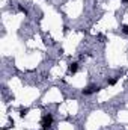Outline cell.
Masks as SVG:
<instances>
[{
  "label": "cell",
  "mask_w": 128,
  "mask_h": 130,
  "mask_svg": "<svg viewBox=\"0 0 128 130\" xmlns=\"http://www.w3.org/2000/svg\"><path fill=\"white\" fill-rule=\"evenodd\" d=\"M101 91V86L100 85H89V86H86L81 92H83V95H92V94H97V92H100Z\"/></svg>",
  "instance_id": "7a4b0ae2"
},
{
  "label": "cell",
  "mask_w": 128,
  "mask_h": 130,
  "mask_svg": "<svg viewBox=\"0 0 128 130\" xmlns=\"http://www.w3.org/2000/svg\"><path fill=\"white\" fill-rule=\"evenodd\" d=\"M78 71V64L77 62H71L69 65H68V73L69 74H75Z\"/></svg>",
  "instance_id": "3957f363"
},
{
  "label": "cell",
  "mask_w": 128,
  "mask_h": 130,
  "mask_svg": "<svg viewBox=\"0 0 128 130\" xmlns=\"http://www.w3.org/2000/svg\"><path fill=\"white\" fill-rule=\"evenodd\" d=\"M27 112H29L27 108H20V117H21V118H24V117L27 115Z\"/></svg>",
  "instance_id": "5b68a950"
},
{
  "label": "cell",
  "mask_w": 128,
  "mask_h": 130,
  "mask_svg": "<svg viewBox=\"0 0 128 130\" xmlns=\"http://www.w3.org/2000/svg\"><path fill=\"white\" fill-rule=\"evenodd\" d=\"M122 32H124L125 35H128V24H124V26H122Z\"/></svg>",
  "instance_id": "52a82bcc"
},
{
  "label": "cell",
  "mask_w": 128,
  "mask_h": 130,
  "mask_svg": "<svg viewBox=\"0 0 128 130\" xmlns=\"http://www.w3.org/2000/svg\"><path fill=\"white\" fill-rule=\"evenodd\" d=\"M122 2H124V3H127V5H128V0H122Z\"/></svg>",
  "instance_id": "ba28073f"
},
{
  "label": "cell",
  "mask_w": 128,
  "mask_h": 130,
  "mask_svg": "<svg viewBox=\"0 0 128 130\" xmlns=\"http://www.w3.org/2000/svg\"><path fill=\"white\" fill-rule=\"evenodd\" d=\"M53 121H54L53 115H51V114H45V115L42 117V120H41V126H42V130H50V127L53 126Z\"/></svg>",
  "instance_id": "6da1fadb"
},
{
  "label": "cell",
  "mask_w": 128,
  "mask_h": 130,
  "mask_svg": "<svg viewBox=\"0 0 128 130\" xmlns=\"http://www.w3.org/2000/svg\"><path fill=\"white\" fill-rule=\"evenodd\" d=\"M116 82H118V77H110V79H107V85H109V86L116 85Z\"/></svg>",
  "instance_id": "277c9868"
},
{
  "label": "cell",
  "mask_w": 128,
  "mask_h": 130,
  "mask_svg": "<svg viewBox=\"0 0 128 130\" xmlns=\"http://www.w3.org/2000/svg\"><path fill=\"white\" fill-rule=\"evenodd\" d=\"M18 11H20V12H23V14H24L26 17L29 15V11H27V9H26V8L23 6V5H18Z\"/></svg>",
  "instance_id": "8992f818"
}]
</instances>
